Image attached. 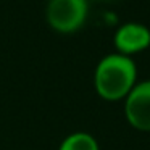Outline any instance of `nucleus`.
Returning <instances> with one entry per match:
<instances>
[{
	"label": "nucleus",
	"instance_id": "nucleus-5",
	"mask_svg": "<svg viewBox=\"0 0 150 150\" xmlns=\"http://www.w3.org/2000/svg\"><path fill=\"white\" fill-rule=\"evenodd\" d=\"M57 150H100V145L91 132L74 131L60 142Z\"/></svg>",
	"mask_w": 150,
	"mask_h": 150
},
{
	"label": "nucleus",
	"instance_id": "nucleus-4",
	"mask_svg": "<svg viewBox=\"0 0 150 150\" xmlns=\"http://www.w3.org/2000/svg\"><path fill=\"white\" fill-rule=\"evenodd\" d=\"M113 45L118 53L126 57L140 53L150 47V29L137 21L124 23L115 33Z\"/></svg>",
	"mask_w": 150,
	"mask_h": 150
},
{
	"label": "nucleus",
	"instance_id": "nucleus-3",
	"mask_svg": "<svg viewBox=\"0 0 150 150\" xmlns=\"http://www.w3.org/2000/svg\"><path fill=\"white\" fill-rule=\"evenodd\" d=\"M124 120L139 132H150V79L139 81L123 100Z\"/></svg>",
	"mask_w": 150,
	"mask_h": 150
},
{
	"label": "nucleus",
	"instance_id": "nucleus-2",
	"mask_svg": "<svg viewBox=\"0 0 150 150\" xmlns=\"http://www.w3.org/2000/svg\"><path fill=\"white\" fill-rule=\"evenodd\" d=\"M87 0H49L45 7L49 26L62 34H71L81 29L87 20Z\"/></svg>",
	"mask_w": 150,
	"mask_h": 150
},
{
	"label": "nucleus",
	"instance_id": "nucleus-1",
	"mask_svg": "<svg viewBox=\"0 0 150 150\" xmlns=\"http://www.w3.org/2000/svg\"><path fill=\"white\" fill-rule=\"evenodd\" d=\"M137 82V66L132 57L108 53L95 66L94 89L105 102L124 100Z\"/></svg>",
	"mask_w": 150,
	"mask_h": 150
}]
</instances>
